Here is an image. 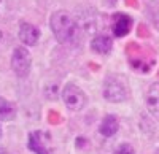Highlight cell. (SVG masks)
Returning a JSON list of instances; mask_svg holds the SVG:
<instances>
[{"mask_svg":"<svg viewBox=\"0 0 159 154\" xmlns=\"http://www.w3.org/2000/svg\"><path fill=\"white\" fill-rule=\"evenodd\" d=\"M49 27L61 45H75L81 35L75 16L67 10H56L52 13L49 18Z\"/></svg>","mask_w":159,"mask_h":154,"instance_id":"6da1fadb","label":"cell"},{"mask_svg":"<svg viewBox=\"0 0 159 154\" xmlns=\"http://www.w3.org/2000/svg\"><path fill=\"white\" fill-rule=\"evenodd\" d=\"M103 99L110 103H123L129 97V89L123 76L110 75L103 81Z\"/></svg>","mask_w":159,"mask_h":154,"instance_id":"7a4b0ae2","label":"cell"},{"mask_svg":"<svg viewBox=\"0 0 159 154\" xmlns=\"http://www.w3.org/2000/svg\"><path fill=\"white\" fill-rule=\"evenodd\" d=\"M75 19L78 22V27L84 35H97V30L100 27V21H99V13L91 8V7H80L75 13Z\"/></svg>","mask_w":159,"mask_h":154,"instance_id":"3957f363","label":"cell"},{"mask_svg":"<svg viewBox=\"0 0 159 154\" xmlns=\"http://www.w3.org/2000/svg\"><path fill=\"white\" fill-rule=\"evenodd\" d=\"M62 100L65 107L70 111H81L86 108L88 105V95L80 86H76L75 83H67L62 89Z\"/></svg>","mask_w":159,"mask_h":154,"instance_id":"277c9868","label":"cell"},{"mask_svg":"<svg viewBox=\"0 0 159 154\" xmlns=\"http://www.w3.org/2000/svg\"><path fill=\"white\" fill-rule=\"evenodd\" d=\"M11 68L19 78H25L32 68V56L25 46L15 48L11 54Z\"/></svg>","mask_w":159,"mask_h":154,"instance_id":"5b68a950","label":"cell"},{"mask_svg":"<svg viewBox=\"0 0 159 154\" xmlns=\"http://www.w3.org/2000/svg\"><path fill=\"white\" fill-rule=\"evenodd\" d=\"M27 148L34 154H51L52 152V143L48 132L34 130L29 134L27 138Z\"/></svg>","mask_w":159,"mask_h":154,"instance_id":"8992f818","label":"cell"},{"mask_svg":"<svg viewBox=\"0 0 159 154\" xmlns=\"http://www.w3.org/2000/svg\"><path fill=\"white\" fill-rule=\"evenodd\" d=\"M132 24H134V19L129 15H126V13H115L111 18V32L118 38L126 37L132 29Z\"/></svg>","mask_w":159,"mask_h":154,"instance_id":"52a82bcc","label":"cell"},{"mask_svg":"<svg viewBox=\"0 0 159 154\" xmlns=\"http://www.w3.org/2000/svg\"><path fill=\"white\" fill-rule=\"evenodd\" d=\"M18 37L24 46H35L40 40V29L30 22H21Z\"/></svg>","mask_w":159,"mask_h":154,"instance_id":"ba28073f","label":"cell"},{"mask_svg":"<svg viewBox=\"0 0 159 154\" xmlns=\"http://www.w3.org/2000/svg\"><path fill=\"white\" fill-rule=\"evenodd\" d=\"M145 105L151 116L159 119V83H153L145 94Z\"/></svg>","mask_w":159,"mask_h":154,"instance_id":"9c48e42d","label":"cell"},{"mask_svg":"<svg viewBox=\"0 0 159 154\" xmlns=\"http://www.w3.org/2000/svg\"><path fill=\"white\" fill-rule=\"evenodd\" d=\"M91 49L97 54H108L110 51L113 49V40L111 37L108 35H103V33H97L92 37L91 40Z\"/></svg>","mask_w":159,"mask_h":154,"instance_id":"30bf717a","label":"cell"},{"mask_svg":"<svg viewBox=\"0 0 159 154\" xmlns=\"http://www.w3.org/2000/svg\"><path fill=\"white\" fill-rule=\"evenodd\" d=\"M118 129H119V121H118V118L115 116V114H107V116L102 119L100 125H99L100 135L107 137V138L113 137L118 132Z\"/></svg>","mask_w":159,"mask_h":154,"instance_id":"8fae6325","label":"cell"},{"mask_svg":"<svg viewBox=\"0 0 159 154\" xmlns=\"http://www.w3.org/2000/svg\"><path fill=\"white\" fill-rule=\"evenodd\" d=\"M18 114V108L13 102L0 97V122H8L13 121Z\"/></svg>","mask_w":159,"mask_h":154,"instance_id":"7c38bea8","label":"cell"},{"mask_svg":"<svg viewBox=\"0 0 159 154\" xmlns=\"http://www.w3.org/2000/svg\"><path fill=\"white\" fill-rule=\"evenodd\" d=\"M147 15H148L151 24L159 30V0H151L147 5Z\"/></svg>","mask_w":159,"mask_h":154,"instance_id":"4fadbf2b","label":"cell"},{"mask_svg":"<svg viewBox=\"0 0 159 154\" xmlns=\"http://www.w3.org/2000/svg\"><path fill=\"white\" fill-rule=\"evenodd\" d=\"M113 154H135V149H134V146H130L127 143H123L115 149Z\"/></svg>","mask_w":159,"mask_h":154,"instance_id":"5bb4252c","label":"cell"},{"mask_svg":"<svg viewBox=\"0 0 159 154\" xmlns=\"http://www.w3.org/2000/svg\"><path fill=\"white\" fill-rule=\"evenodd\" d=\"M103 2H105V5H107L108 8H111V7H115V5H116L118 0H103Z\"/></svg>","mask_w":159,"mask_h":154,"instance_id":"9a60e30c","label":"cell"},{"mask_svg":"<svg viewBox=\"0 0 159 154\" xmlns=\"http://www.w3.org/2000/svg\"><path fill=\"white\" fill-rule=\"evenodd\" d=\"M0 154H11L10 151H7L5 148H0Z\"/></svg>","mask_w":159,"mask_h":154,"instance_id":"2e32d148","label":"cell"},{"mask_svg":"<svg viewBox=\"0 0 159 154\" xmlns=\"http://www.w3.org/2000/svg\"><path fill=\"white\" fill-rule=\"evenodd\" d=\"M2 38H3V33H2V30H0V42H2Z\"/></svg>","mask_w":159,"mask_h":154,"instance_id":"e0dca14e","label":"cell"},{"mask_svg":"<svg viewBox=\"0 0 159 154\" xmlns=\"http://www.w3.org/2000/svg\"><path fill=\"white\" fill-rule=\"evenodd\" d=\"M154 154H159V149H156V152H154Z\"/></svg>","mask_w":159,"mask_h":154,"instance_id":"ac0fdd59","label":"cell"},{"mask_svg":"<svg viewBox=\"0 0 159 154\" xmlns=\"http://www.w3.org/2000/svg\"><path fill=\"white\" fill-rule=\"evenodd\" d=\"M0 2H2V0H0Z\"/></svg>","mask_w":159,"mask_h":154,"instance_id":"d6986e66","label":"cell"}]
</instances>
